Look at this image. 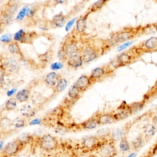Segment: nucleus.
<instances>
[{
	"label": "nucleus",
	"mask_w": 157,
	"mask_h": 157,
	"mask_svg": "<svg viewBox=\"0 0 157 157\" xmlns=\"http://www.w3.org/2000/svg\"><path fill=\"white\" fill-rule=\"evenodd\" d=\"M25 145L18 139L8 142L1 151V157H12L20 152Z\"/></svg>",
	"instance_id": "1"
},
{
	"label": "nucleus",
	"mask_w": 157,
	"mask_h": 157,
	"mask_svg": "<svg viewBox=\"0 0 157 157\" xmlns=\"http://www.w3.org/2000/svg\"><path fill=\"white\" fill-rule=\"evenodd\" d=\"M39 145L44 151H52L57 148L58 142L55 137L47 134L42 136L39 139Z\"/></svg>",
	"instance_id": "2"
},
{
	"label": "nucleus",
	"mask_w": 157,
	"mask_h": 157,
	"mask_svg": "<svg viewBox=\"0 0 157 157\" xmlns=\"http://www.w3.org/2000/svg\"><path fill=\"white\" fill-rule=\"evenodd\" d=\"M97 150L102 157H114L117 154L114 141L112 139H104Z\"/></svg>",
	"instance_id": "3"
},
{
	"label": "nucleus",
	"mask_w": 157,
	"mask_h": 157,
	"mask_svg": "<svg viewBox=\"0 0 157 157\" xmlns=\"http://www.w3.org/2000/svg\"><path fill=\"white\" fill-rule=\"evenodd\" d=\"M19 64L18 61L13 58H5L4 61L1 60V71L4 72L5 75L13 74L18 72Z\"/></svg>",
	"instance_id": "4"
},
{
	"label": "nucleus",
	"mask_w": 157,
	"mask_h": 157,
	"mask_svg": "<svg viewBox=\"0 0 157 157\" xmlns=\"http://www.w3.org/2000/svg\"><path fill=\"white\" fill-rule=\"evenodd\" d=\"M136 32L134 29H123L117 33L113 37V41L115 44L124 42L132 39L136 36Z\"/></svg>",
	"instance_id": "5"
},
{
	"label": "nucleus",
	"mask_w": 157,
	"mask_h": 157,
	"mask_svg": "<svg viewBox=\"0 0 157 157\" xmlns=\"http://www.w3.org/2000/svg\"><path fill=\"white\" fill-rule=\"evenodd\" d=\"M103 140L96 136H86L83 138L82 145L83 148L87 150H98Z\"/></svg>",
	"instance_id": "6"
},
{
	"label": "nucleus",
	"mask_w": 157,
	"mask_h": 157,
	"mask_svg": "<svg viewBox=\"0 0 157 157\" xmlns=\"http://www.w3.org/2000/svg\"><path fill=\"white\" fill-rule=\"evenodd\" d=\"M82 57L83 61L85 63H90L99 56V52L97 48L92 46H87L82 49L80 53Z\"/></svg>",
	"instance_id": "7"
},
{
	"label": "nucleus",
	"mask_w": 157,
	"mask_h": 157,
	"mask_svg": "<svg viewBox=\"0 0 157 157\" xmlns=\"http://www.w3.org/2000/svg\"><path fill=\"white\" fill-rule=\"evenodd\" d=\"M93 82L91 80L90 76L86 75H82L74 83V85L79 90L80 93H83L86 91Z\"/></svg>",
	"instance_id": "8"
},
{
	"label": "nucleus",
	"mask_w": 157,
	"mask_h": 157,
	"mask_svg": "<svg viewBox=\"0 0 157 157\" xmlns=\"http://www.w3.org/2000/svg\"><path fill=\"white\" fill-rule=\"evenodd\" d=\"M69 58L70 56L78 54L79 48L77 42L74 40H68L65 41L61 48Z\"/></svg>",
	"instance_id": "9"
},
{
	"label": "nucleus",
	"mask_w": 157,
	"mask_h": 157,
	"mask_svg": "<svg viewBox=\"0 0 157 157\" xmlns=\"http://www.w3.org/2000/svg\"><path fill=\"white\" fill-rule=\"evenodd\" d=\"M18 9V4L15 1H9L1 11V15L12 18Z\"/></svg>",
	"instance_id": "10"
},
{
	"label": "nucleus",
	"mask_w": 157,
	"mask_h": 157,
	"mask_svg": "<svg viewBox=\"0 0 157 157\" xmlns=\"http://www.w3.org/2000/svg\"><path fill=\"white\" fill-rule=\"evenodd\" d=\"M61 78L59 74L55 72H51L45 75L44 82L48 86L54 88Z\"/></svg>",
	"instance_id": "11"
},
{
	"label": "nucleus",
	"mask_w": 157,
	"mask_h": 157,
	"mask_svg": "<svg viewBox=\"0 0 157 157\" xmlns=\"http://www.w3.org/2000/svg\"><path fill=\"white\" fill-rule=\"evenodd\" d=\"M134 59L132 53L129 52H126L121 53L117 56V67L123 66L128 64L132 62Z\"/></svg>",
	"instance_id": "12"
},
{
	"label": "nucleus",
	"mask_w": 157,
	"mask_h": 157,
	"mask_svg": "<svg viewBox=\"0 0 157 157\" xmlns=\"http://www.w3.org/2000/svg\"><path fill=\"white\" fill-rule=\"evenodd\" d=\"M108 69L105 67H98L94 69L90 75V77L93 83L101 79L106 74Z\"/></svg>",
	"instance_id": "13"
},
{
	"label": "nucleus",
	"mask_w": 157,
	"mask_h": 157,
	"mask_svg": "<svg viewBox=\"0 0 157 157\" xmlns=\"http://www.w3.org/2000/svg\"><path fill=\"white\" fill-rule=\"evenodd\" d=\"M83 63L82 57L80 53L70 56L67 61V65L72 68L80 67L82 66Z\"/></svg>",
	"instance_id": "14"
},
{
	"label": "nucleus",
	"mask_w": 157,
	"mask_h": 157,
	"mask_svg": "<svg viewBox=\"0 0 157 157\" xmlns=\"http://www.w3.org/2000/svg\"><path fill=\"white\" fill-rule=\"evenodd\" d=\"M66 20L67 17L63 12H59L52 17L51 23L55 27L61 28L65 24Z\"/></svg>",
	"instance_id": "15"
},
{
	"label": "nucleus",
	"mask_w": 157,
	"mask_h": 157,
	"mask_svg": "<svg viewBox=\"0 0 157 157\" xmlns=\"http://www.w3.org/2000/svg\"><path fill=\"white\" fill-rule=\"evenodd\" d=\"M89 15L88 13H85V15L81 16L76 21L75 29L76 31L78 33H83L85 32L86 28V21L87 18Z\"/></svg>",
	"instance_id": "16"
},
{
	"label": "nucleus",
	"mask_w": 157,
	"mask_h": 157,
	"mask_svg": "<svg viewBox=\"0 0 157 157\" xmlns=\"http://www.w3.org/2000/svg\"><path fill=\"white\" fill-rule=\"evenodd\" d=\"M96 118L99 124H107L116 121L113 113H102L99 115Z\"/></svg>",
	"instance_id": "17"
},
{
	"label": "nucleus",
	"mask_w": 157,
	"mask_h": 157,
	"mask_svg": "<svg viewBox=\"0 0 157 157\" xmlns=\"http://www.w3.org/2000/svg\"><path fill=\"white\" fill-rule=\"evenodd\" d=\"M34 13V10L28 6H24L17 15L16 20L17 21L23 20L26 17H31Z\"/></svg>",
	"instance_id": "18"
},
{
	"label": "nucleus",
	"mask_w": 157,
	"mask_h": 157,
	"mask_svg": "<svg viewBox=\"0 0 157 157\" xmlns=\"http://www.w3.org/2000/svg\"><path fill=\"white\" fill-rule=\"evenodd\" d=\"M31 91L28 88H24L18 91L15 95V99L20 102H24L27 101L30 96Z\"/></svg>",
	"instance_id": "19"
},
{
	"label": "nucleus",
	"mask_w": 157,
	"mask_h": 157,
	"mask_svg": "<svg viewBox=\"0 0 157 157\" xmlns=\"http://www.w3.org/2000/svg\"><path fill=\"white\" fill-rule=\"evenodd\" d=\"M145 50L153 51L157 50V37H151L147 39L143 44Z\"/></svg>",
	"instance_id": "20"
},
{
	"label": "nucleus",
	"mask_w": 157,
	"mask_h": 157,
	"mask_svg": "<svg viewBox=\"0 0 157 157\" xmlns=\"http://www.w3.org/2000/svg\"><path fill=\"white\" fill-rule=\"evenodd\" d=\"M98 120L96 117H93V118H90L85 121H84L83 122L80 123V126L82 128L85 129H94L97 127V126L98 125Z\"/></svg>",
	"instance_id": "21"
},
{
	"label": "nucleus",
	"mask_w": 157,
	"mask_h": 157,
	"mask_svg": "<svg viewBox=\"0 0 157 157\" xmlns=\"http://www.w3.org/2000/svg\"><path fill=\"white\" fill-rule=\"evenodd\" d=\"M21 114L26 118H31L35 115L36 110L29 104H25L21 107L20 110Z\"/></svg>",
	"instance_id": "22"
},
{
	"label": "nucleus",
	"mask_w": 157,
	"mask_h": 157,
	"mask_svg": "<svg viewBox=\"0 0 157 157\" xmlns=\"http://www.w3.org/2000/svg\"><path fill=\"white\" fill-rule=\"evenodd\" d=\"M131 114V112L128 107L127 108H123L121 109L118 112L113 113V115L115 121H119V120H124L128 118Z\"/></svg>",
	"instance_id": "23"
},
{
	"label": "nucleus",
	"mask_w": 157,
	"mask_h": 157,
	"mask_svg": "<svg viewBox=\"0 0 157 157\" xmlns=\"http://www.w3.org/2000/svg\"><path fill=\"white\" fill-rule=\"evenodd\" d=\"M8 50L12 54L17 55L20 56H23V53L18 42L13 41L8 45Z\"/></svg>",
	"instance_id": "24"
},
{
	"label": "nucleus",
	"mask_w": 157,
	"mask_h": 157,
	"mask_svg": "<svg viewBox=\"0 0 157 157\" xmlns=\"http://www.w3.org/2000/svg\"><path fill=\"white\" fill-rule=\"evenodd\" d=\"M107 2V1H103V0H100V1H98L95 2L88 9L87 13H88L90 14L92 12H96V11L100 10Z\"/></svg>",
	"instance_id": "25"
},
{
	"label": "nucleus",
	"mask_w": 157,
	"mask_h": 157,
	"mask_svg": "<svg viewBox=\"0 0 157 157\" xmlns=\"http://www.w3.org/2000/svg\"><path fill=\"white\" fill-rule=\"evenodd\" d=\"M67 80L66 78H61L58 82V83H57V85H56V86L54 88L55 92L56 93H59L62 92L63 90H64L67 87Z\"/></svg>",
	"instance_id": "26"
},
{
	"label": "nucleus",
	"mask_w": 157,
	"mask_h": 157,
	"mask_svg": "<svg viewBox=\"0 0 157 157\" xmlns=\"http://www.w3.org/2000/svg\"><path fill=\"white\" fill-rule=\"evenodd\" d=\"M17 101L16 100L15 98H9L6 102L5 106H4V109L6 111H12L14 109H16L17 107Z\"/></svg>",
	"instance_id": "27"
},
{
	"label": "nucleus",
	"mask_w": 157,
	"mask_h": 157,
	"mask_svg": "<svg viewBox=\"0 0 157 157\" xmlns=\"http://www.w3.org/2000/svg\"><path fill=\"white\" fill-rule=\"evenodd\" d=\"M80 93H81L79 91V90L73 85L69 89L67 94H68V96L71 99H78L79 98Z\"/></svg>",
	"instance_id": "28"
},
{
	"label": "nucleus",
	"mask_w": 157,
	"mask_h": 157,
	"mask_svg": "<svg viewBox=\"0 0 157 157\" xmlns=\"http://www.w3.org/2000/svg\"><path fill=\"white\" fill-rule=\"evenodd\" d=\"M119 147L121 151L126 152L129 151L130 150V145L129 144V142L128 141L127 139L125 137H123L121 139L120 142L119 144Z\"/></svg>",
	"instance_id": "29"
},
{
	"label": "nucleus",
	"mask_w": 157,
	"mask_h": 157,
	"mask_svg": "<svg viewBox=\"0 0 157 157\" xmlns=\"http://www.w3.org/2000/svg\"><path fill=\"white\" fill-rule=\"evenodd\" d=\"M26 34V32L23 29H21L17 32H16L13 36V40L15 42H19L20 43L23 42L25 35Z\"/></svg>",
	"instance_id": "30"
},
{
	"label": "nucleus",
	"mask_w": 157,
	"mask_h": 157,
	"mask_svg": "<svg viewBox=\"0 0 157 157\" xmlns=\"http://www.w3.org/2000/svg\"><path fill=\"white\" fill-rule=\"evenodd\" d=\"M143 144V140L141 137H137L132 142V146L134 149L137 150L141 147Z\"/></svg>",
	"instance_id": "31"
},
{
	"label": "nucleus",
	"mask_w": 157,
	"mask_h": 157,
	"mask_svg": "<svg viewBox=\"0 0 157 157\" xmlns=\"http://www.w3.org/2000/svg\"><path fill=\"white\" fill-rule=\"evenodd\" d=\"M12 124L15 127V128H21L25 126V121L23 119L17 118L12 122Z\"/></svg>",
	"instance_id": "32"
},
{
	"label": "nucleus",
	"mask_w": 157,
	"mask_h": 157,
	"mask_svg": "<svg viewBox=\"0 0 157 157\" xmlns=\"http://www.w3.org/2000/svg\"><path fill=\"white\" fill-rule=\"evenodd\" d=\"M122 134H123V132L122 131L120 130V129H115L112 131V134H111V136H112V139L114 141L115 140H118L119 139H121L123 137H122Z\"/></svg>",
	"instance_id": "33"
},
{
	"label": "nucleus",
	"mask_w": 157,
	"mask_h": 157,
	"mask_svg": "<svg viewBox=\"0 0 157 157\" xmlns=\"http://www.w3.org/2000/svg\"><path fill=\"white\" fill-rule=\"evenodd\" d=\"M144 106V104H142L141 102H135L132 104H131L129 108L131 110V113H132L134 112H136L140 109H141Z\"/></svg>",
	"instance_id": "34"
},
{
	"label": "nucleus",
	"mask_w": 157,
	"mask_h": 157,
	"mask_svg": "<svg viewBox=\"0 0 157 157\" xmlns=\"http://www.w3.org/2000/svg\"><path fill=\"white\" fill-rule=\"evenodd\" d=\"M31 136L28 134H21V136H20L17 139H18V140H20V142H21L23 144H24L25 145H26L31 139Z\"/></svg>",
	"instance_id": "35"
},
{
	"label": "nucleus",
	"mask_w": 157,
	"mask_h": 157,
	"mask_svg": "<svg viewBox=\"0 0 157 157\" xmlns=\"http://www.w3.org/2000/svg\"><path fill=\"white\" fill-rule=\"evenodd\" d=\"M110 134V131L109 129H101L99 131H98V134H97V137H98L99 138L101 139H105V137L107 136H109Z\"/></svg>",
	"instance_id": "36"
},
{
	"label": "nucleus",
	"mask_w": 157,
	"mask_h": 157,
	"mask_svg": "<svg viewBox=\"0 0 157 157\" xmlns=\"http://www.w3.org/2000/svg\"><path fill=\"white\" fill-rule=\"evenodd\" d=\"M12 39V37L10 34H5L1 37V41L5 44H9L10 43L13 41Z\"/></svg>",
	"instance_id": "37"
},
{
	"label": "nucleus",
	"mask_w": 157,
	"mask_h": 157,
	"mask_svg": "<svg viewBox=\"0 0 157 157\" xmlns=\"http://www.w3.org/2000/svg\"><path fill=\"white\" fill-rule=\"evenodd\" d=\"M58 56L59 58L60 59V60L63 61H67V59H68V58H69L68 56L66 55V53H65V52H64L62 48H61V49L58 51Z\"/></svg>",
	"instance_id": "38"
},
{
	"label": "nucleus",
	"mask_w": 157,
	"mask_h": 157,
	"mask_svg": "<svg viewBox=\"0 0 157 157\" xmlns=\"http://www.w3.org/2000/svg\"><path fill=\"white\" fill-rule=\"evenodd\" d=\"M32 99H33V102H34V104H35L36 105H38L41 103L42 98L41 97V96L40 95L39 93H37V94L35 93V94H34L33 96L32 97Z\"/></svg>",
	"instance_id": "39"
},
{
	"label": "nucleus",
	"mask_w": 157,
	"mask_h": 157,
	"mask_svg": "<svg viewBox=\"0 0 157 157\" xmlns=\"http://www.w3.org/2000/svg\"><path fill=\"white\" fill-rule=\"evenodd\" d=\"M63 67V64L61 62H56V63H54L53 64H51L50 66V68L52 69V70H58V69H61L62 67Z\"/></svg>",
	"instance_id": "40"
},
{
	"label": "nucleus",
	"mask_w": 157,
	"mask_h": 157,
	"mask_svg": "<svg viewBox=\"0 0 157 157\" xmlns=\"http://www.w3.org/2000/svg\"><path fill=\"white\" fill-rule=\"evenodd\" d=\"M132 43H133V41H128V42H126L123 44L122 45H120V46L118 47L117 50H118V52H121V51H122V50L126 49V48H128V47L129 46H130Z\"/></svg>",
	"instance_id": "41"
},
{
	"label": "nucleus",
	"mask_w": 157,
	"mask_h": 157,
	"mask_svg": "<svg viewBox=\"0 0 157 157\" xmlns=\"http://www.w3.org/2000/svg\"><path fill=\"white\" fill-rule=\"evenodd\" d=\"M75 20H76V18H74L72 19L71 20L69 21V22L67 23V25H66V27H65V29H66V31H68L71 28V27L74 25Z\"/></svg>",
	"instance_id": "42"
},
{
	"label": "nucleus",
	"mask_w": 157,
	"mask_h": 157,
	"mask_svg": "<svg viewBox=\"0 0 157 157\" xmlns=\"http://www.w3.org/2000/svg\"><path fill=\"white\" fill-rule=\"evenodd\" d=\"M41 123V120L39 118H35L30 123L29 125H36V124H39Z\"/></svg>",
	"instance_id": "43"
},
{
	"label": "nucleus",
	"mask_w": 157,
	"mask_h": 157,
	"mask_svg": "<svg viewBox=\"0 0 157 157\" xmlns=\"http://www.w3.org/2000/svg\"><path fill=\"white\" fill-rule=\"evenodd\" d=\"M16 91H17V88H12L10 90H9L7 92V95L10 97V96H12L14 93H16Z\"/></svg>",
	"instance_id": "44"
},
{
	"label": "nucleus",
	"mask_w": 157,
	"mask_h": 157,
	"mask_svg": "<svg viewBox=\"0 0 157 157\" xmlns=\"http://www.w3.org/2000/svg\"><path fill=\"white\" fill-rule=\"evenodd\" d=\"M148 132L150 135L153 136L154 134L155 133V127L154 126H151V128L148 130Z\"/></svg>",
	"instance_id": "45"
},
{
	"label": "nucleus",
	"mask_w": 157,
	"mask_h": 157,
	"mask_svg": "<svg viewBox=\"0 0 157 157\" xmlns=\"http://www.w3.org/2000/svg\"><path fill=\"white\" fill-rule=\"evenodd\" d=\"M136 156H137V153H135V152H134V153H131L128 157H136Z\"/></svg>",
	"instance_id": "46"
},
{
	"label": "nucleus",
	"mask_w": 157,
	"mask_h": 157,
	"mask_svg": "<svg viewBox=\"0 0 157 157\" xmlns=\"http://www.w3.org/2000/svg\"><path fill=\"white\" fill-rule=\"evenodd\" d=\"M56 4H63V3H64V1H55Z\"/></svg>",
	"instance_id": "47"
},
{
	"label": "nucleus",
	"mask_w": 157,
	"mask_h": 157,
	"mask_svg": "<svg viewBox=\"0 0 157 157\" xmlns=\"http://www.w3.org/2000/svg\"><path fill=\"white\" fill-rule=\"evenodd\" d=\"M88 157H98V156H96V155H90Z\"/></svg>",
	"instance_id": "48"
}]
</instances>
